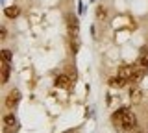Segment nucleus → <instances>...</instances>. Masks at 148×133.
<instances>
[{
  "label": "nucleus",
  "instance_id": "f03ea898",
  "mask_svg": "<svg viewBox=\"0 0 148 133\" xmlns=\"http://www.w3.org/2000/svg\"><path fill=\"white\" fill-rule=\"evenodd\" d=\"M137 126H139V124H137L135 113L130 111V109H126V113H124V117H122V133H124V131L130 133L132 130H135Z\"/></svg>",
  "mask_w": 148,
  "mask_h": 133
},
{
  "label": "nucleus",
  "instance_id": "ddd939ff",
  "mask_svg": "<svg viewBox=\"0 0 148 133\" xmlns=\"http://www.w3.org/2000/svg\"><path fill=\"white\" fill-rule=\"evenodd\" d=\"M137 65L143 67V68H148V48L141 50V56H139V59H137Z\"/></svg>",
  "mask_w": 148,
  "mask_h": 133
},
{
  "label": "nucleus",
  "instance_id": "dca6fc26",
  "mask_svg": "<svg viewBox=\"0 0 148 133\" xmlns=\"http://www.w3.org/2000/svg\"><path fill=\"white\" fill-rule=\"evenodd\" d=\"M8 39V30H6V26H2L0 28V41H6Z\"/></svg>",
  "mask_w": 148,
  "mask_h": 133
},
{
  "label": "nucleus",
  "instance_id": "f8f14e48",
  "mask_svg": "<svg viewBox=\"0 0 148 133\" xmlns=\"http://www.w3.org/2000/svg\"><path fill=\"white\" fill-rule=\"evenodd\" d=\"M13 126H17V118L13 113L4 115V130H13Z\"/></svg>",
  "mask_w": 148,
  "mask_h": 133
},
{
  "label": "nucleus",
  "instance_id": "f257e3e1",
  "mask_svg": "<svg viewBox=\"0 0 148 133\" xmlns=\"http://www.w3.org/2000/svg\"><path fill=\"white\" fill-rule=\"evenodd\" d=\"M65 20H67V30H69L71 39H78V35H80V22H78V17L74 15V13H67V15H65Z\"/></svg>",
  "mask_w": 148,
  "mask_h": 133
},
{
  "label": "nucleus",
  "instance_id": "20e7f679",
  "mask_svg": "<svg viewBox=\"0 0 148 133\" xmlns=\"http://www.w3.org/2000/svg\"><path fill=\"white\" fill-rule=\"evenodd\" d=\"M126 109L128 107H120V109L111 113V124H113V128L119 133H122V117H124V113H126Z\"/></svg>",
  "mask_w": 148,
  "mask_h": 133
},
{
  "label": "nucleus",
  "instance_id": "2eb2a0df",
  "mask_svg": "<svg viewBox=\"0 0 148 133\" xmlns=\"http://www.w3.org/2000/svg\"><path fill=\"white\" fill-rule=\"evenodd\" d=\"M0 61H8V63H11V61H13V52H11V50H8V48H4V50H2V54H0Z\"/></svg>",
  "mask_w": 148,
  "mask_h": 133
},
{
  "label": "nucleus",
  "instance_id": "4468645a",
  "mask_svg": "<svg viewBox=\"0 0 148 133\" xmlns=\"http://www.w3.org/2000/svg\"><path fill=\"white\" fill-rule=\"evenodd\" d=\"M96 19H98V20H106V19H108V8H106V6H98V8H96Z\"/></svg>",
  "mask_w": 148,
  "mask_h": 133
},
{
  "label": "nucleus",
  "instance_id": "7ed1b4c3",
  "mask_svg": "<svg viewBox=\"0 0 148 133\" xmlns=\"http://www.w3.org/2000/svg\"><path fill=\"white\" fill-rule=\"evenodd\" d=\"M21 98H22V96H21V91H18V89H11L8 93V96H6V107L13 111V109L18 105V102H21Z\"/></svg>",
  "mask_w": 148,
  "mask_h": 133
},
{
  "label": "nucleus",
  "instance_id": "6e6552de",
  "mask_svg": "<svg viewBox=\"0 0 148 133\" xmlns=\"http://www.w3.org/2000/svg\"><path fill=\"white\" fill-rule=\"evenodd\" d=\"M145 72H146V68H143V67H135V70H133V74L128 78V83H139V80H141L143 76H145Z\"/></svg>",
  "mask_w": 148,
  "mask_h": 133
},
{
  "label": "nucleus",
  "instance_id": "a211bd4d",
  "mask_svg": "<svg viewBox=\"0 0 148 133\" xmlns=\"http://www.w3.org/2000/svg\"><path fill=\"white\" fill-rule=\"evenodd\" d=\"M65 133H80V128H74V130H67Z\"/></svg>",
  "mask_w": 148,
  "mask_h": 133
},
{
  "label": "nucleus",
  "instance_id": "f3484780",
  "mask_svg": "<svg viewBox=\"0 0 148 133\" xmlns=\"http://www.w3.org/2000/svg\"><path fill=\"white\" fill-rule=\"evenodd\" d=\"M130 133H146V130H145V128H141V126H137L135 130H132Z\"/></svg>",
  "mask_w": 148,
  "mask_h": 133
},
{
  "label": "nucleus",
  "instance_id": "423d86ee",
  "mask_svg": "<svg viewBox=\"0 0 148 133\" xmlns=\"http://www.w3.org/2000/svg\"><path fill=\"white\" fill-rule=\"evenodd\" d=\"M108 85L111 87V89H122V87L128 85V80L117 74V76H111L109 80H108Z\"/></svg>",
  "mask_w": 148,
  "mask_h": 133
},
{
  "label": "nucleus",
  "instance_id": "1a4fd4ad",
  "mask_svg": "<svg viewBox=\"0 0 148 133\" xmlns=\"http://www.w3.org/2000/svg\"><path fill=\"white\" fill-rule=\"evenodd\" d=\"M0 70H2V85L9 81V74H11V67L8 61H0Z\"/></svg>",
  "mask_w": 148,
  "mask_h": 133
},
{
  "label": "nucleus",
  "instance_id": "39448f33",
  "mask_svg": "<svg viewBox=\"0 0 148 133\" xmlns=\"http://www.w3.org/2000/svg\"><path fill=\"white\" fill-rule=\"evenodd\" d=\"M128 98H130V104L132 105H139L143 102V98H145V91H143L141 87H132Z\"/></svg>",
  "mask_w": 148,
  "mask_h": 133
},
{
  "label": "nucleus",
  "instance_id": "9b49d317",
  "mask_svg": "<svg viewBox=\"0 0 148 133\" xmlns=\"http://www.w3.org/2000/svg\"><path fill=\"white\" fill-rule=\"evenodd\" d=\"M4 15L8 17V19H17L18 15H21V8L18 6H8V8H4Z\"/></svg>",
  "mask_w": 148,
  "mask_h": 133
},
{
  "label": "nucleus",
  "instance_id": "0eeeda50",
  "mask_svg": "<svg viewBox=\"0 0 148 133\" xmlns=\"http://www.w3.org/2000/svg\"><path fill=\"white\" fill-rule=\"evenodd\" d=\"M72 83V80H71V76H67V74H59V76H56V80H54V87H58V89H69Z\"/></svg>",
  "mask_w": 148,
  "mask_h": 133
},
{
  "label": "nucleus",
  "instance_id": "9d476101",
  "mask_svg": "<svg viewBox=\"0 0 148 133\" xmlns=\"http://www.w3.org/2000/svg\"><path fill=\"white\" fill-rule=\"evenodd\" d=\"M135 67H137V63H132V65H122L119 68V76H122V78H128L133 74V70H135Z\"/></svg>",
  "mask_w": 148,
  "mask_h": 133
}]
</instances>
